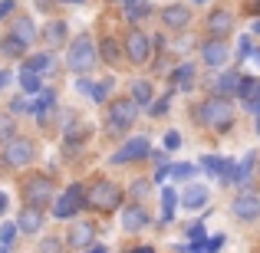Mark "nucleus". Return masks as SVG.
I'll use <instances>...</instances> for the list:
<instances>
[{"mask_svg":"<svg viewBox=\"0 0 260 253\" xmlns=\"http://www.w3.org/2000/svg\"><path fill=\"white\" fill-rule=\"evenodd\" d=\"M86 204L92 210H99V214H112V210L122 204V191L115 188L112 181H95L92 188H89V194H86Z\"/></svg>","mask_w":260,"mask_h":253,"instance_id":"f257e3e1","label":"nucleus"},{"mask_svg":"<svg viewBox=\"0 0 260 253\" xmlns=\"http://www.w3.org/2000/svg\"><path fill=\"white\" fill-rule=\"evenodd\" d=\"M198 112H201V122H204V125L217 128V132H224V128L234 122V109H231V102L221 99V95H217V99H208L201 109H198Z\"/></svg>","mask_w":260,"mask_h":253,"instance_id":"f03ea898","label":"nucleus"},{"mask_svg":"<svg viewBox=\"0 0 260 253\" xmlns=\"http://www.w3.org/2000/svg\"><path fill=\"white\" fill-rule=\"evenodd\" d=\"M33 158H37V145H33L30 138H23V135H13V138H7V148H4V161L10 168H23V165H33Z\"/></svg>","mask_w":260,"mask_h":253,"instance_id":"7ed1b4c3","label":"nucleus"},{"mask_svg":"<svg viewBox=\"0 0 260 253\" xmlns=\"http://www.w3.org/2000/svg\"><path fill=\"white\" fill-rule=\"evenodd\" d=\"M95 63V46L89 37H76L70 46V69L73 73H89Z\"/></svg>","mask_w":260,"mask_h":253,"instance_id":"20e7f679","label":"nucleus"},{"mask_svg":"<svg viewBox=\"0 0 260 253\" xmlns=\"http://www.w3.org/2000/svg\"><path fill=\"white\" fill-rule=\"evenodd\" d=\"M23 197H26V204H33V207H46V204L53 201L50 177H43V174L26 177V181H23Z\"/></svg>","mask_w":260,"mask_h":253,"instance_id":"39448f33","label":"nucleus"},{"mask_svg":"<svg viewBox=\"0 0 260 253\" xmlns=\"http://www.w3.org/2000/svg\"><path fill=\"white\" fill-rule=\"evenodd\" d=\"M135 115H139V102L135 99H115L109 105V125L122 132V128H128L135 122Z\"/></svg>","mask_w":260,"mask_h":253,"instance_id":"423d86ee","label":"nucleus"},{"mask_svg":"<svg viewBox=\"0 0 260 253\" xmlns=\"http://www.w3.org/2000/svg\"><path fill=\"white\" fill-rule=\"evenodd\" d=\"M148 50H152V46H148V37L142 30H128L125 33V56L132 59V63H145Z\"/></svg>","mask_w":260,"mask_h":253,"instance_id":"0eeeda50","label":"nucleus"},{"mask_svg":"<svg viewBox=\"0 0 260 253\" xmlns=\"http://www.w3.org/2000/svg\"><path fill=\"white\" fill-rule=\"evenodd\" d=\"M228 56H231V50H228V43L224 40H208V43L201 46V59H204V66H224L228 63Z\"/></svg>","mask_w":260,"mask_h":253,"instance_id":"6e6552de","label":"nucleus"},{"mask_svg":"<svg viewBox=\"0 0 260 253\" xmlns=\"http://www.w3.org/2000/svg\"><path fill=\"white\" fill-rule=\"evenodd\" d=\"M148 152H152L148 138H132L125 148H119V152L112 155V165H122V161H135V158H145Z\"/></svg>","mask_w":260,"mask_h":253,"instance_id":"1a4fd4ad","label":"nucleus"},{"mask_svg":"<svg viewBox=\"0 0 260 253\" xmlns=\"http://www.w3.org/2000/svg\"><path fill=\"white\" fill-rule=\"evenodd\" d=\"M79 204H83V188H79V184H73V188L66 191L63 197H59V204H56V217H59V221L73 217V214L79 210Z\"/></svg>","mask_w":260,"mask_h":253,"instance_id":"9d476101","label":"nucleus"},{"mask_svg":"<svg viewBox=\"0 0 260 253\" xmlns=\"http://www.w3.org/2000/svg\"><path fill=\"white\" fill-rule=\"evenodd\" d=\"M17 227L23 230V234H37V230L43 227V207H33V204H26V207L20 210Z\"/></svg>","mask_w":260,"mask_h":253,"instance_id":"9b49d317","label":"nucleus"},{"mask_svg":"<svg viewBox=\"0 0 260 253\" xmlns=\"http://www.w3.org/2000/svg\"><path fill=\"white\" fill-rule=\"evenodd\" d=\"M234 214L241 217V221H257L260 217V197H254V194L234 197Z\"/></svg>","mask_w":260,"mask_h":253,"instance_id":"f8f14e48","label":"nucleus"},{"mask_svg":"<svg viewBox=\"0 0 260 253\" xmlns=\"http://www.w3.org/2000/svg\"><path fill=\"white\" fill-rule=\"evenodd\" d=\"M161 20H165V26H172V30H181V26H188L191 23V10L188 7H165L161 10Z\"/></svg>","mask_w":260,"mask_h":253,"instance_id":"ddd939ff","label":"nucleus"},{"mask_svg":"<svg viewBox=\"0 0 260 253\" xmlns=\"http://www.w3.org/2000/svg\"><path fill=\"white\" fill-rule=\"evenodd\" d=\"M148 224V214L145 207H139V204H132V207H125V214H122V227L128 230V234H135V230H142Z\"/></svg>","mask_w":260,"mask_h":253,"instance_id":"4468645a","label":"nucleus"},{"mask_svg":"<svg viewBox=\"0 0 260 253\" xmlns=\"http://www.w3.org/2000/svg\"><path fill=\"white\" fill-rule=\"evenodd\" d=\"M231 26H234V17H231V10H214L208 17V30L214 33L217 40L224 37V33H231Z\"/></svg>","mask_w":260,"mask_h":253,"instance_id":"2eb2a0df","label":"nucleus"},{"mask_svg":"<svg viewBox=\"0 0 260 253\" xmlns=\"http://www.w3.org/2000/svg\"><path fill=\"white\" fill-rule=\"evenodd\" d=\"M181 204H184V207H191V210L204 207V204H208V191H204L201 184H191V188H184V194H181Z\"/></svg>","mask_w":260,"mask_h":253,"instance_id":"dca6fc26","label":"nucleus"},{"mask_svg":"<svg viewBox=\"0 0 260 253\" xmlns=\"http://www.w3.org/2000/svg\"><path fill=\"white\" fill-rule=\"evenodd\" d=\"M92 240H95L92 224H76V227L70 230V243H73V247H89Z\"/></svg>","mask_w":260,"mask_h":253,"instance_id":"f3484780","label":"nucleus"},{"mask_svg":"<svg viewBox=\"0 0 260 253\" xmlns=\"http://www.w3.org/2000/svg\"><path fill=\"white\" fill-rule=\"evenodd\" d=\"M13 37H17L20 43H33V40H37V30H33V23L26 17H20L17 23H13Z\"/></svg>","mask_w":260,"mask_h":253,"instance_id":"a211bd4d","label":"nucleus"},{"mask_svg":"<svg viewBox=\"0 0 260 253\" xmlns=\"http://www.w3.org/2000/svg\"><path fill=\"white\" fill-rule=\"evenodd\" d=\"M204 171H211V174H221V177H231V174H234L231 161H224V158H204Z\"/></svg>","mask_w":260,"mask_h":253,"instance_id":"6ab92c4d","label":"nucleus"},{"mask_svg":"<svg viewBox=\"0 0 260 253\" xmlns=\"http://www.w3.org/2000/svg\"><path fill=\"white\" fill-rule=\"evenodd\" d=\"M26 69L37 73V76H40V73H50L53 69V56H50V53H40V56H33L30 63H26Z\"/></svg>","mask_w":260,"mask_h":253,"instance_id":"aec40b11","label":"nucleus"},{"mask_svg":"<svg viewBox=\"0 0 260 253\" xmlns=\"http://www.w3.org/2000/svg\"><path fill=\"white\" fill-rule=\"evenodd\" d=\"M99 53H102V59H106V63H119V43H115V40H102L99 43Z\"/></svg>","mask_w":260,"mask_h":253,"instance_id":"412c9836","label":"nucleus"},{"mask_svg":"<svg viewBox=\"0 0 260 253\" xmlns=\"http://www.w3.org/2000/svg\"><path fill=\"white\" fill-rule=\"evenodd\" d=\"M237 92H241L247 102H257L260 99V83L257 79H241V89H237Z\"/></svg>","mask_w":260,"mask_h":253,"instance_id":"4be33fe9","label":"nucleus"},{"mask_svg":"<svg viewBox=\"0 0 260 253\" xmlns=\"http://www.w3.org/2000/svg\"><path fill=\"white\" fill-rule=\"evenodd\" d=\"M109 86H112V83H109V79H106V83H79V89H83L86 95H92V99H106Z\"/></svg>","mask_w":260,"mask_h":253,"instance_id":"5701e85b","label":"nucleus"},{"mask_svg":"<svg viewBox=\"0 0 260 253\" xmlns=\"http://www.w3.org/2000/svg\"><path fill=\"white\" fill-rule=\"evenodd\" d=\"M66 40V23H50L46 26V43L50 46H59Z\"/></svg>","mask_w":260,"mask_h":253,"instance_id":"b1692460","label":"nucleus"},{"mask_svg":"<svg viewBox=\"0 0 260 253\" xmlns=\"http://www.w3.org/2000/svg\"><path fill=\"white\" fill-rule=\"evenodd\" d=\"M237 89H241V76H234V73H231V76H221V79H217V92H221V95L237 92Z\"/></svg>","mask_w":260,"mask_h":253,"instance_id":"393cba45","label":"nucleus"},{"mask_svg":"<svg viewBox=\"0 0 260 253\" xmlns=\"http://www.w3.org/2000/svg\"><path fill=\"white\" fill-rule=\"evenodd\" d=\"M20 86H23V92H40V79H37V73L23 69V73H20Z\"/></svg>","mask_w":260,"mask_h":253,"instance_id":"a878e982","label":"nucleus"},{"mask_svg":"<svg viewBox=\"0 0 260 253\" xmlns=\"http://www.w3.org/2000/svg\"><path fill=\"white\" fill-rule=\"evenodd\" d=\"M23 50H26V43H20L17 37L4 40V53H7V56H23Z\"/></svg>","mask_w":260,"mask_h":253,"instance_id":"bb28decb","label":"nucleus"},{"mask_svg":"<svg viewBox=\"0 0 260 253\" xmlns=\"http://www.w3.org/2000/svg\"><path fill=\"white\" fill-rule=\"evenodd\" d=\"M132 99L135 102H152V86L148 83H135L132 86Z\"/></svg>","mask_w":260,"mask_h":253,"instance_id":"cd10ccee","label":"nucleus"},{"mask_svg":"<svg viewBox=\"0 0 260 253\" xmlns=\"http://www.w3.org/2000/svg\"><path fill=\"white\" fill-rule=\"evenodd\" d=\"M191 66H181V69L175 73V86H181V89H191Z\"/></svg>","mask_w":260,"mask_h":253,"instance_id":"c85d7f7f","label":"nucleus"},{"mask_svg":"<svg viewBox=\"0 0 260 253\" xmlns=\"http://www.w3.org/2000/svg\"><path fill=\"white\" fill-rule=\"evenodd\" d=\"M7 138H13V119L0 112V141H7Z\"/></svg>","mask_w":260,"mask_h":253,"instance_id":"c756f323","label":"nucleus"},{"mask_svg":"<svg viewBox=\"0 0 260 253\" xmlns=\"http://www.w3.org/2000/svg\"><path fill=\"white\" fill-rule=\"evenodd\" d=\"M161 201H165V221H172V214H175V191H165Z\"/></svg>","mask_w":260,"mask_h":253,"instance_id":"7c9ffc66","label":"nucleus"},{"mask_svg":"<svg viewBox=\"0 0 260 253\" xmlns=\"http://www.w3.org/2000/svg\"><path fill=\"white\" fill-rule=\"evenodd\" d=\"M172 174H175V177H191V174H194V165H175Z\"/></svg>","mask_w":260,"mask_h":253,"instance_id":"2f4dec72","label":"nucleus"},{"mask_svg":"<svg viewBox=\"0 0 260 253\" xmlns=\"http://www.w3.org/2000/svg\"><path fill=\"white\" fill-rule=\"evenodd\" d=\"M56 237H46V240H43V247H40V250H43V253H59V247H56Z\"/></svg>","mask_w":260,"mask_h":253,"instance_id":"473e14b6","label":"nucleus"},{"mask_svg":"<svg viewBox=\"0 0 260 253\" xmlns=\"http://www.w3.org/2000/svg\"><path fill=\"white\" fill-rule=\"evenodd\" d=\"M13 234H17V227H13V224H7V227L0 230V240H4V247H7V243L13 240Z\"/></svg>","mask_w":260,"mask_h":253,"instance_id":"72a5a7b5","label":"nucleus"},{"mask_svg":"<svg viewBox=\"0 0 260 253\" xmlns=\"http://www.w3.org/2000/svg\"><path fill=\"white\" fill-rule=\"evenodd\" d=\"M178 145H181V135H178V132H168L165 135V148H178Z\"/></svg>","mask_w":260,"mask_h":253,"instance_id":"f704fd0d","label":"nucleus"},{"mask_svg":"<svg viewBox=\"0 0 260 253\" xmlns=\"http://www.w3.org/2000/svg\"><path fill=\"white\" fill-rule=\"evenodd\" d=\"M221 247H224V237H211L208 240V253H217Z\"/></svg>","mask_w":260,"mask_h":253,"instance_id":"c9c22d12","label":"nucleus"},{"mask_svg":"<svg viewBox=\"0 0 260 253\" xmlns=\"http://www.w3.org/2000/svg\"><path fill=\"white\" fill-rule=\"evenodd\" d=\"M145 191H148V181H135V188H132V194H135V197H142Z\"/></svg>","mask_w":260,"mask_h":253,"instance_id":"e433bc0d","label":"nucleus"},{"mask_svg":"<svg viewBox=\"0 0 260 253\" xmlns=\"http://www.w3.org/2000/svg\"><path fill=\"white\" fill-rule=\"evenodd\" d=\"M128 17H132V20L145 17V4H135V10H128Z\"/></svg>","mask_w":260,"mask_h":253,"instance_id":"4c0bfd02","label":"nucleus"},{"mask_svg":"<svg viewBox=\"0 0 260 253\" xmlns=\"http://www.w3.org/2000/svg\"><path fill=\"white\" fill-rule=\"evenodd\" d=\"M10 109H13V112H26V109H30V105H26L23 99H13V102H10Z\"/></svg>","mask_w":260,"mask_h":253,"instance_id":"58836bf2","label":"nucleus"},{"mask_svg":"<svg viewBox=\"0 0 260 253\" xmlns=\"http://www.w3.org/2000/svg\"><path fill=\"white\" fill-rule=\"evenodd\" d=\"M10 10H13V0H0V17H7Z\"/></svg>","mask_w":260,"mask_h":253,"instance_id":"ea45409f","label":"nucleus"},{"mask_svg":"<svg viewBox=\"0 0 260 253\" xmlns=\"http://www.w3.org/2000/svg\"><path fill=\"white\" fill-rule=\"evenodd\" d=\"M165 109H168V99H158V102H155V115H165Z\"/></svg>","mask_w":260,"mask_h":253,"instance_id":"a19ab883","label":"nucleus"},{"mask_svg":"<svg viewBox=\"0 0 260 253\" xmlns=\"http://www.w3.org/2000/svg\"><path fill=\"white\" fill-rule=\"evenodd\" d=\"M7 83H10V73H7V69H0V92L7 89Z\"/></svg>","mask_w":260,"mask_h":253,"instance_id":"79ce46f5","label":"nucleus"},{"mask_svg":"<svg viewBox=\"0 0 260 253\" xmlns=\"http://www.w3.org/2000/svg\"><path fill=\"white\" fill-rule=\"evenodd\" d=\"M37 4H40V7H43V10H46V7H53V4H56V0H37Z\"/></svg>","mask_w":260,"mask_h":253,"instance_id":"37998d69","label":"nucleus"},{"mask_svg":"<svg viewBox=\"0 0 260 253\" xmlns=\"http://www.w3.org/2000/svg\"><path fill=\"white\" fill-rule=\"evenodd\" d=\"M4 210H7V197L0 194V214H4Z\"/></svg>","mask_w":260,"mask_h":253,"instance_id":"c03bdc74","label":"nucleus"},{"mask_svg":"<svg viewBox=\"0 0 260 253\" xmlns=\"http://www.w3.org/2000/svg\"><path fill=\"white\" fill-rule=\"evenodd\" d=\"M89 253H106V247H92V250H89Z\"/></svg>","mask_w":260,"mask_h":253,"instance_id":"a18cd8bd","label":"nucleus"},{"mask_svg":"<svg viewBox=\"0 0 260 253\" xmlns=\"http://www.w3.org/2000/svg\"><path fill=\"white\" fill-rule=\"evenodd\" d=\"M135 253H152V250H148V247H142V250H135Z\"/></svg>","mask_w":260,"mask_h":253,"instance_id":"49530a36","label":"nucleus"},{"mask_svg":"<svg viewBox=\"0 0 260 253\" xmlns=\"http://www.w3.org/2000/svg\"><path fill=\"white\" fill-rule=\"evenodd\" d=\"M254 13H260V0H257V4H254Z\"/></svg>","mask_w":260,"mask_h":253,"instance_id":"de8ad7c7","label":"nucleus"},{"mask_svg":"<svg viewBox=\"0 0 260 253\" xmlns=\"http://www.w3.org/2000/svg\"><path fill=\"white\" fill-rule=\"evenodd\" d=\"M254 33H260V20H257V23H254Z\"/></svg>","mask_w":260,"mask_h":253,"instance_id":"09e8293b","label":"nucleus"},{"mask_svg":"<svg viewBox=\"0 0 260 253\" xmlns=\"http://www.w3.org/2000/svg\"><path fill=\"white\" fill-rule=\"evenodd\" d=\"M254 59H257V63H260V50H257V53H254Z\"/></svg>","mask_w":260,"mask_h":253,"instance_id":"8fccbe9b","label":"nucleus"},{"mask_svg":"<svg viewBox=\"0 0 260 253\" xmlns=\"http://www.w3.org/2000/svg\"><path fill=\"white\" fill-rule=\"evenodd\" d=\"M122 4H132V0H122Z\"/></svg>","mask_w":260,"mask_h":253,"instance_id":"3c124183","label":"nucleus"},{"mask_svg":"<svg viewBox=\"0 0 260 253\" xmlns=\"http://www.w3.org/2000/svg\"><path fill=\"white\" fill-rule=\"evenodd\" d=\"M0 253H4V247H0Z\"/></svg>","mask_w":260,"mask_h":253,"instance_id":"603ef678","label":"nucleus"},{"mask_svg":"<svg viewBox=\"0 0 260 253\" xmlns=\"http://www.w3.org/2000/svg\"><path fill=\"white\" fill-rule=\"evenodd\" d=\"M76 4H79V0H76Z\"/></svg>","mask_w":260,"mask_h":253,"instance_id":"864d4df0","label":"nucleus"}]
</instances>
